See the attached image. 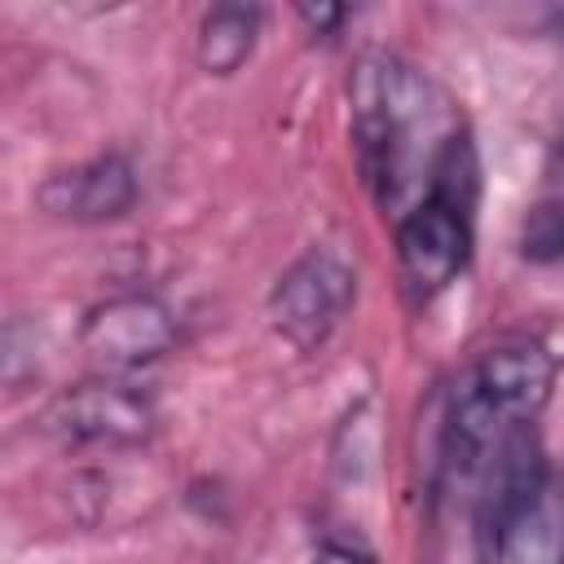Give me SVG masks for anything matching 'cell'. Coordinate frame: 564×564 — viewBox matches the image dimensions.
Returning <instances> with one entry per match:
<instances>
[{"label":"cell","mask_w":564,"mask_h":564,"mask_svg":"<svg viewBox=\"0 0 564 564\" xmlns=\"http://www.w3.org/2000/svg\"><path fill=\"white\" fill-rule=\"evenodd\" d=\"M313 564H370L361 551H352V546H339V542H326L317 555H313Z\"/></svg>","instance_id":"cell-13"},{"label":"cell","mask_w":564,"mask_h":564,"mask_svg":"<svg viewBox=\"0 0 564 564\" xmlns=\"http://www.w3.org/2000/svg\"><path fill=\"white\" fill-rule=\"evenodd\" d=\"M471 203L463 194H427L397 216V260L414 300L445 291L471 256Z\"/></svg>","instance_id":"cell-4"},{"label":"cell","mask_w":564,"mask_h":564,"mask_svg":"<svg viewBox=\"0 0 564 564\" xmlns=\"http://www.w3.org/2000/svg\"><path fill=\"white\" fill-rule=\"evenodd\" d=\"M44 432L62 445H106L128 449L154 436V405L141 388L119 379H88L57 392L44 410Z\"/></svg>","instance_id":"cell-6"},{"label":"cell","mask_w":564,"mask_h":564,"mask_svg":"<svg viewBox=\"0 0 564 564\" xmlns=\"http://www.w3.org/2000/svg\"><path fill=\"white\" fill-rule=\"evenodd\" d=\"M35 203L57 220L101 225V220L123 216L137 203V172L123 154H97L88 163L53 172L35 189Z\"/></svg>","instance_id":"cell-8"},{"label":"cell","mask_w":564,"mask_h":564,"mask_svg":"<svg viewBox=\"0 0 564 564\" xmlns=\"http://www.w3.org/2000/svg\"><path fill=\"white\" fill-rule=\"evenodd\" d=\"M480 471L476 538L485 564H560V494L533 427L511 432Z\"/></svg>","instance_id":"cell-3"},{"label":"cell","mask_w":564,"mask_h":564,"mask_svg":"<svg viewBox=\"0 0 564 564\" xmlns=\"http://www.w3.org/2000/svg\"><path fill=\"white\" fill-rule=\"evenodd\" d=\"M40 352H35V335L22 322H0V388L22 383L35 370Z\"/></svg>","instance_id":"cell-11"},{"label":"cell","mask_w":564,"mask_h":564,"mask_svg":"<svg viewBox=\"0 0 564 564\" xmlns=\"http://www.w3.org/2000/svg\"><path fill=\"white\" fill-rule=\"evenodd\" d=\"M555 357L538 339H507L485 348L449 388L441 423V463L454 476H476L498 445L529 427L551 401Z\"/></svg>","instance_id":"cell-2"},{"label":"cell","mask_w":564,"mask_h":564,"mask_svg":"<svg viewBox=\"0 0 564 564\" xmlns=\"http://www.w3.org/2000/svg\"><path fill=\"white\" fill-rule=\"evenodd\" d=\"M352 295H357V273L330 251H308L269 291V322L300 352H313L344 322Z\"/></svg>","instance_id":"cell-5"},{"label":"cell","mask_w":564,"mask_h":564,"mask_svg":"<svg viewBox=\"0 0 564 564\" xmlns=\"http://www.w3.org/2000/svg\"><path fill=\"white\" fill-rule=\"evenodd\" d=\"M256 31H260V9H251V4L207 9L198 22V66L207 75H234L251 57Z\"/></svg>","instance_id":"cell-9"},{"label":"cell","mask_w":564,"mask_h":564,"mask_svg":"<svg viewBox=\"0 0 564 564\" xmlns=\"http://www.w3.org/2000/svg\"><path fill=\"white\" fill-rule=\"evenodd\" d=\"M300 18H304L317 35H330V31L348 18V9H335V4H317V9H313V4H300Z\"/></svg>","instance_id":"cell-12"},{"label":"cell","mask_w":564,"mask_h":564,"mask_svg":"<svg viewBox=\"0 0 564 564\" xmlns=\"http://www.w3.org/2000/svg\"><path fill=\"white\" fill-rule=\"evenodd\" d=\"M176 344V317L159 295H115L88 308L79 326V348L106 375H123L137 366L159 361Z\"/></svg>","instance_id":"cell-7"},{"label":"cell","mask_w":564,"mask_h":564,"mask_svg":"<svg viewBox=\"0 0 564 564\" xmlns=\"http://www.w3.org/2000/svg\"><path fill=\"white\" fill-rule=\"evenodd\" d=\"M348 97L361 176L392 216L419 203L441 172L471 150L436 84L392 53H366L352 70Z\"/></svg>","instance_id":"cell-1"},{"label":"cell","mask_w":564,"mask_h":564,"mask_svg":"<svg viewBox=\"0 0 564 564\" xmlns=\"http://www.w3.org/2000/svg\"><path fill=\"white\" fill-rule=\"evenodd\" d=\"M564 247V225H560V207L546 198L524 216V234H520V251L538 264H551Z\"/></svg>","instance_id":"cell-10"}]
</instances>
